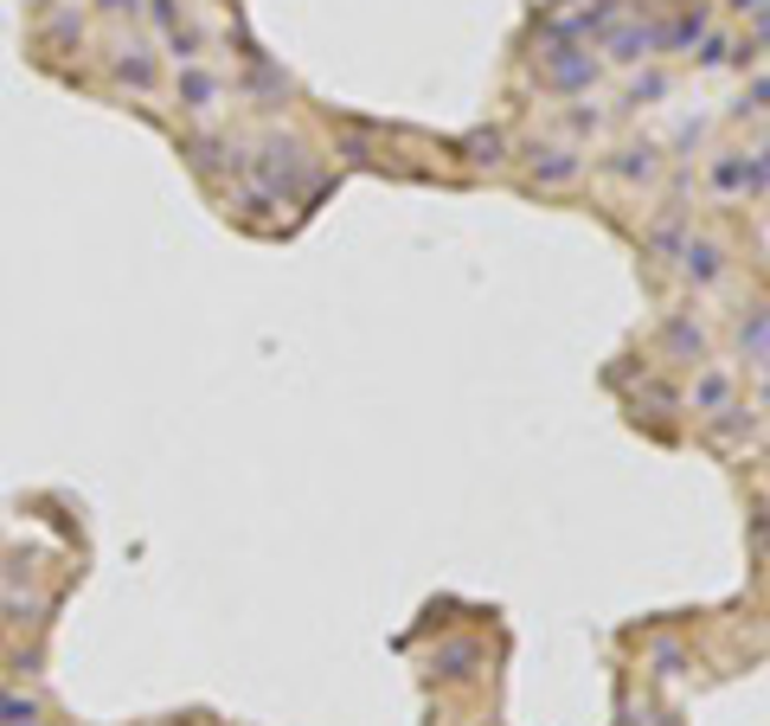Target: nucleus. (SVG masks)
Masks as SVG:
<instances>
[{"label":"nucleus","mask_w":770,"mask_h":726,"mask_svg":"<svg viewBox=\"0 0 770 726\" xmlns=\"http://www.w3.org/2000/svg\"><path fill=\"white\" fill-rule=\"evenodd\" d=\"M681 258H687V277H699V283H713V277L726 270V258H719V245H706V238H699V245H687Z\"/></svg>","instance_id":"nucleus-1"}]
</instances>
